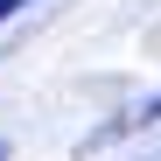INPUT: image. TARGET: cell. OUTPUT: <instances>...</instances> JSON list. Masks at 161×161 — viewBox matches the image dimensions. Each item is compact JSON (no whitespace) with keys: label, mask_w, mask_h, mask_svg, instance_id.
I'll return each mask as SVG.
<instances>
[{"label":"cell","mask_w":161,"mask_h":161,"mask_svg":"<svg viewBox=\"0 0 161 161\" xmlns=\"http://www.w3.org/2000/svg\"><path fill=\"white\" fill-rule=\"evenodd\" d=\"M0 161H7V140H0Z\"/></svg>","instance_id":"cell-2"},{"label":"cell","mask_w":161,"mask_h":161,"mask_svg":"<svg viewBox=\"0 0 161 161\" xmlns=\"http://www.w3.org/2000/svg\"><path fill=\"white\" fill-rule=\"evenodd\" d=\"M21 7H28V0H0V21H7V14H21Z\"/></svg>","instance_id":"cell-1"}]
</instances>
